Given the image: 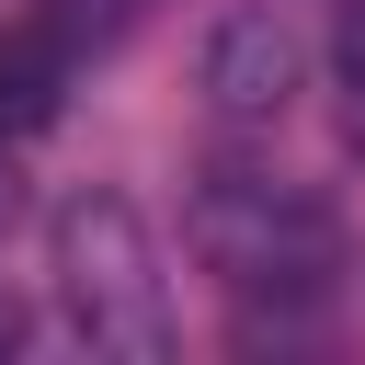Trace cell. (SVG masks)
<instances>
[{"label": "cell", "instance_id": "cell-5", "mask_svg": "<svg viewBox=\"0 0 365 365\" xmlns=\"http://www.w3.org/2000/svg\"><path fill=\"white\" fill-rule=\"evenodd\" d=\"M137 11H148V0H68V23H80V34H125Z\"/></svg>", "mask_w": 365, "mask_h": 365}, {"label": "cell", "instance_id": "cell-4", "mask_svg": "<svg viewBox=\"0 0 365 365\" xmlns=\"http://www.w3.org/2000/svg\"><path fill=\"white\" fill-rule=\"evenodd\" d=\"M68 114V46L46 23H0V137H46Z\"/></svg>", "mask_w": 365, "mask_h": 365}, {"label": "cell", "instance_id": "cell-3", "mask_svg": "<svg viewBox=\"0 0 365 365\" xmlns=\"http://www.w3.org/2000/svg\"><path fill=\"white\" fill-rule=\"evenodd\" d=\"M194 91H205L217 125H285L297 91H308V34L285 11H262V0L217 11L205 46H194Z\"/></svg>", "mask_w": 365, "mask_h": 365}, {"label": "cell", "instance_id": "cell-6", "mask_svg": "<svg viewBox=\"0 0 365 365\" xmlns=\"http://www.w3.org/2000/svg\"><path fill=\"white\" fill-rule=\"evenodd\" d=\"M342 68H354V114H365V0H354V23H342Z\"/></svg>", "mask_w": 365, "mask_h": 365}, {"label": "cell", "instance_id": "cell-1", "mask_svg": "<svg viewBox=\"0 0 365 365\" xmlns=\"http://www.w3.org/2000/svg\"><path fill=\"white\" fill-rule=\"evenodd\" d=\"M182 240H194V262L240 308H319L342 285V217H331V194L274 182V171H205L194 205H182Z\"/></svg>", "mask_w": 365, "mask_h": 365}, {"label": "cell", "instance_id": "cell-7", "mask_svg": "<svg viewBox=\"0 0 365 365\" xmlns=\"http://www.w3.org/2000/svg\"><path fill=\"white\" fill-rule=\"evenodd\" d=\"M11 342H23V308H11V297H0V354H11Z\"/></svg>", "mask_w": 365, "mask_h": 365}, {"label": "cell", "instance_id": "cell-2", "mask_svg": "<svg viewBox=\"0 0 365 365\" xmlns=\"http://www.w3.org/2000/svg\"><path fill=\"white\" fill-rule=\"evenodd\" d=\"M46 274H57V319L91 354L148 365L171 342V285H160V240L125 194H68L46 228Z\"/></svg>", "mask_w": 365, "mask_h": 365}]
</instances>
